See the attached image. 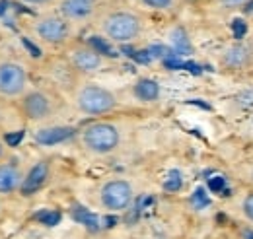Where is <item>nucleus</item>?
Wrapping results in <instances>:
<instances>
[{"label": "nucleus", "mask_w": 253, "mask_h": 239, "mask_svg": "<svg viewBox=\"0 0 253 239\" xmlns=\"http://www.w3.org/2000/svg\"><path fill=\"white\" fill-rule=\"evenodd\" d=\"M253 60V53L248 45H232L224 51L222 55V64L228 66V68H234V70H242V68H248Z\"/></svg>", "instance_id": "nucleus-10"}, {"label": "nucleus", "mask_w": 253, "mask_h": 239, "mask_svg": "<svg viewBox=\"0 0 253 239\" xmlns=\"http://www.w3.org/2000/svg\"><path fill=\"white\" fill-rule=\"evenodd\" d=\"M24 4H32V6H45V4H51L53 0H22Z\"/></svg>", "instance_id": "nucleus-29"}, {"label": "nucleus", "mask_w": 253, "mask_h": 239, "mask_svg": "<svg viewBox=\"0 0 253 239\" xmlns=\"http://www.w3.org/2000/svg\"><path fill=\"white\" fill-rule=\"evenodd\" d=\"M132 197H134L132 185L125 179L107 181V183L101 187V193H99L101 204L107 210H111V212L126 210L130 206V202H132Z\"/></svg>", "instance_id": "nucleus-4"}, {"label": "nucleus", "mask_w": 253, "mask_h": 239, "mask_svg": "<svg viewBox=\"0 0 253 239\" xmlns=\"http://www.w3.org/2000/svg\"><path fill=\"white\" fill-rule=\"evenodd\" d=\"M181 185H183V179H181V173L179 171H169L168 173V179L164 183V189L168 191V193H175V191H179L181 189Z\"/></svg>", "instance_id": "nucleus-16"}, {"label": "nucleus", "mask_w": 253, "mask_h": 239, "mask_svg": "<svg viewBox=\"0 0 253 239\" xmlns=\"http://www.w3.org/2000/svg\"><path fill=\"white\" fill-rule=\"evenodd\" d=\"M119 140H121L119 128L111 122H94V124L86 126L82 132L84 148L92 154H97V156L113 152L119 146Z\"/></svg>", "instance_id": "nucleus-2"}, {"label": "nucleus", "mask_w": 253, "mask_h": 239, "mask_svg": "<svg viewBox=\"0 0 253 239\" xmlns=\"http://www.w3.org/2000/svg\"><path fill=\"white\" fill-rule=\"evenodd\" d=\"M148 8H154V10H168L173 6L175 0H142Z\"/></svg>", "instance_id": "nucleus-21"}, {"label": "nucleus", "mask_w": 253, "mask_h": 239, "mask_svg": "<svg viewBox=\"0 0 253 239\" xmlns=\"http://www.w3.org/2000/svg\"><path fill=\"white\" fill-rule=\"evenodd\" d=\"M24 45H26V47H28V49H30V51H32V55H33V57H39V55H41V51H39V49H37V47H33L32 43H30V41H28V39H24Z\"/></svg>", "instance_id": "nucleus-30"}, {"label": "nucleus", "mask_w": 253, "mask_h": 239, "mask_svg": "<svg viewBox=\"0 0 253 239\" xmlns=\"http://www.w3.org/2000/svg\"><path fill=\"white\" fill-rule=\"evenodd\" d=\"M28 86V72L18 62L0 64V95L16 97Z\"/></svg>", "instance_id": "nucleus-5"}, {"label": "nucleus", "mask_w": 253, "mask_h": 239, "mask_svg": "<svg viewBox=\"0 0 253 239\" xmlns=\"http://www.w3.org/2000/svg\"><path fill=\"white\" fill-rule=\"evenodd\" d=\"M37 218H39L45 226H55V224H59L61 214H59V212H41V214H37Z\"/></svg>", "instance_id": "nucleus-20"}, {"label": "nucleus", "mask_w": 253, "mask_h": 239, "mask_svg": "<svg viewBox=\"0 0 253 239\" xmlns=\"http://www.w3.org/2000/svg\"><path fill=\"white\" fill-rule=\"evenodd\" d=\"M47 177H49V163L47 161H39L37 165H33L32 171L24 177L22 187H20V193L22 195H33V193H37L45 185Z\"/></svg>", "instance_id": "nucleus-11"}, {"label": "nucleus", "mask_w": 253, "mask_h": 239, "mask_svg": "<svg viewBox=\"0 0 253 239\" xmlns=\"http://www.w3.org/2000/svg\"><path fill=\"white\" fill-rule=\"evenodd\" d=\"M22 138H24V132L20 130V132H16V134H8V136H6V142H8L10 146H16Z\"/></svg>", "instance_id": "nucleus-26"}, {"label": "nucleus", "mask_w": 253, "mask_h": 239, "mask_svg": "<svg viewBox=\"0 0 253 239\" xmlns=\"http://www.w3.org/2000/svg\"><path fill=\"white\" fill-rule=\"evenodd\" d=\"M209 197H207V193L203 191V189H197L195 193H193V197H191V204L195 206V208H207L209 206Z\"/></svg>", "instance_id": "nucleus-18"}, {"label": "nucleus", "mask_w": 253, "mask_h": 239, "mask_svg": "<svg viewBox=\"0 0 253 239\" xmlns=\"http://www.w3.org/2000/svg\"><path fill=\"white\" fill-rule=\"evenodd\" d=\"M166 66H168V68H181V66H183V62H181V60H177L175 57H168V59H166Z\"/></svg>", "instance_id": "nucleus-27"}, {"label": "nucleus", "mask_w": 253, "mask_h": 239, "mask_svg": "<svg viewBox=\"0 0 253 239\" xmlns=\"http://www.w3.org/2000/svg\"><path fill=\"white\" fill-rule=\"evenodd\" d=\"M248 0H220V4L224 8H240V6H244Z\"/></svg>", "instance_id": "nucleus-25"}, {"label": "nucleus", "mask_w": 253, "mask_h": 239, "mask_svg": "<svg viewBox=\"0 0 253 239\" xmlns=\"http://www.w3.org/2000/svg\"><path fill=\"white\" fill-rule=\"evenodd\" d=\"M24 175L14 163H2L0 165V195H10L14 191H20Z\"/></svg>", "instance_id": "nucleus-12"}, {"label": "nucleus", "mask_w": 253, "mask_h": 239, "mask_svg": "<svg viewBox=\"0 0 253 239\" xmlns=\"http://www.w3.org/2000/svg\"><path fill=\"white\" fill-rule=\"evenodd\" d=\"M244 214L253 222V193H250V195L244 199Z\"/></svg>", "instance_id": "nucleus-22"}, {"label": "nucleus", "mask_w": 253, "mask_h": 239, "mask_svg": "<svg viewBox=\"0 0 253 239\" xmlns=\"http://www.w3.org/2000/svg\"><path fill=\"white\" fill-rule=\"evenodd\" d=\"M101 30L115 43H128V41H134L140 35L142 22L134 12L115 10V12H111L103 18Z\"/></svg>", "instance_id": "nucleus-1"}, {"label": "nucleus", "mask_w": 253, "mask_h": 239, "mask_svg": "<svg viewBox=\"0 0 253 239\" xmlns=\"http://www.w3.org/2000/svg\"><path fill=\"white\" fill-rule=\"evenodd\" d=\"M134 59L138 60V62H148V60H150V53L140 51V53H136V55H134Z\"/></svg>", "instance_id": "nucleus-28"}, {"label": "nucleus", "mask_w": 253, "mask_h": 239, "mask_svg": "<svg viewBox=\"0 0 253 239\" xmlns=\"http://www.w3.org/2000/svg\"><path fill=\"white\" fill-rule=\"evenodd\" d=\"M74 218H76L78 222L86 224L88 228H95V222H97L94 214H90L88 210H84V208H76V210H74Z\"/></svg>", "instance_id": "nucleus-17"}, {"label": "nucleus", "mask_w": 253, "mask_h": 239, "mask_svg": "<svg viewBox=\"0 0 253 239\" xmlns=\"http://www.w3.org/2000/svg\"><path fill=\"white\" fill-rule=\"evenodd\" d=\"M95 10V0H63L61 14L64 20H88Z\"/></svg>", "instance_id": "nucleus-9"}, {"label": "nucleus", "mask_w": 253, "mask_h": 239, "mask_svg": "<svg viewBox=\"0 0 253 239\" xmlns=\"http://www.w3.org/2000/svg\"><path fill=\"white\" fill-rule=\"evenodd\" d=\"M22 113L30 120H45L53 115V101L43 91H30L22 99Z\"/></svg>", "instance_id": "nucleus-7"}, {"label": "nucleus", "mask_w": 253, "mask_h": 239, "mask_svg": "<svg viewBox=\"0 0 253 239\" xmlns=\"http://www.w3.org/2000/svg\"><path fill=\"white\" fill-rule=\"evenodd\" d=\"M2 154H4V144L0 142V158H2Z\"/></svg>", "instance_id": "nucleus-32"}, {"label": "nucleus", "mask_w": 253, "mask_h": 239, "mask_svg": "<svg viewBox=\"0 0 253 239\" xmlns=\"http://www.w3.org/2000/svg\"><path fill=\"white\" fill-rule=\"evenodd\" d=\"M90 47L92 49H95L99 55H107V57H113L115 53L109 49V45L105 43V41H101V39H97V37H94V39H90Z\"/></svg>", "instance_id": "nucleus-19"}, {"label": "nucleus", "mask_w": 253, "mask_h": 239, "mask_svg": "<svg viewBox=\"0 0 253 239\" xmlns=\"http://www.w3.org/2000/svg\"><path fill=\"white\" fill-rule=\"evenodd\" d=\"M35 33L49 45H61L70 35V26L63 16H45L35 24Z\"/></svg>", "instance_id": "nucleus-6"}, {"label": "nucleus", "mask_w": 253, "mask_h": 239, "mask_svg": "<svg viewBox=\"0 0 253 239\" xmlns=\"http://www.w3.org/2000/svg\"><path fill=\"white\" fill-rule=\"evenodd\" d=\"M209 187H211V191L220 193L222 189H224V177H214V179H211L209 181Z\"/></svg>", "instance_id": "nucleus-24"}, {"label": "nucleus", "mask_w": 253, "mask_h": 239, "mask_svg": "<svg viewBox=\"0 0 253 239\" xmlns=\"http://www.w3.org/2000/svg\"><path fill=\"white\" fill-rule=\"evenodd\" d=\"M134 95H136L140 101H156L160 97V86L154 80L142 78V80H138L136 86H134Z\"/></svg>", "instance_id": "nucleus-14"}, {"label": "nucleus", "mask_w": 253, "mask_h": 239, "mask_svg": "<svg viewBox=\"0 0 253 239\" xmlns=\"http://www.w3.org/2000/svg\"><path fill=\"white\" fill-rule=\"evenodd\" d=\"M252 181H253V171H252Z\"/></svg>", "instance_id": "nucleus-33"}, {"label": "nucleus", "mask_w": 253, "mask_h": 239, "mask_svg": "<svg viewBox=\"0 0 253 239\" xmlns=\"http://www.w3.org/2000/svg\"><path fill=\"white\" fill-rule=\"evenodd\" d=\"M242 236H244V239H253V230H250V228H248V230H244V232H242Z\"/></svg>", "instance_id": "nucleus-31"}, {"label": "nucleus", "mask_w": 253, "mask_h": 239, "mask_svg": "<svg viewBox=\"0 0 253 239\" xmlns=\"http://www.w3.org/2000/svg\"><path fill=\"white\" fill-rule=\"evenodd\" d=\"M74 134V128L70 126H51V128H41L35 132V140L43 146H53V144H59L68 140L70 136Z\"/></svg>", "instance_id": "nucleus-13"}, {"label": "nucleus", "mask_w": 253, "mask_h": 239, "mask_svg": "<svg viewBox=\"0 0 253 239\" xmlns=\"http://www.w3.org/2000/svg\"><path fill=\"white\" fill-rule=\"evenodd\" d=\"M76 105L86 115H105L115 109L117 99L111 91L101 86L86 84L76 93Z\"/></svg>", "instance_id": "nucleus-3"}, {"label": "nucleus", "mask_w": 253, "mask_h": 239, "mask_svg": "<svg viewBox=\"0 0 253 239\" xmlns=\"http://www.w3.org/2000/svg\"><path fill=\"white\" fill-rule=\"evenodd\" d=\"M246 31H248L246 22H242V20H236V22H234V35H236V37H244Z\"/></svg>", "instance_id": "nucleus-23"}, {"label": "nucleus", "mask_w": 253, "mask_h": 239, "mask_svg": "<svg viewBox=\"0 0 253 239\" xmlns=\"http://www.w3.org/2000/svg\"><path fill=\"white\" fill-rule=\"evenodd\" d=\"M101 62H103L101 55L95 49H92L90 45L76 47L70 53V64L80 72H95L101 68Z\"/></svg>", "instance_id": "nucleus-8"}, {"label": "nucleus", "mask_w": 253, "mask_h": 239, "mask_svg": "<svg viewBox=\"0 0 253 239\" xmlns=\"http://www.w3.org/2000/svg\"><path fill=\"white\" fill-rule=\"evenodd\" d=\"M173 45H175V51L177 55H187L191 51V45H189V39L185 37V33L181 30H177L173 33Z\"/></svg>", "instance_id": "nucleus-15"}]
</instances>
